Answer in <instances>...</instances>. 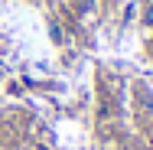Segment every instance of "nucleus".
I'll return each mask as SVG.
<instances>
[{
  "label": "nucleus",
  "instance_id": "1",
  "mask_svg": "<svg viewBox=\"0 0 153 150\" xmlns=\"http://www.w3.org/2000/svg\"><path fill=\"white\" fill-rule=\"evenodd\" d=\"M137 104L143 108V114H153V91L147 85H137Z\"/></svg>",
  "mask_w": 153,
  "mask_h": 150
},
{
  "label": "nucleus",
  "instance_id": "2",
  "mask_svg": "<svg viewBox=\"0 0 153 150\" xmlns=\"http://www.w3.org/2000/svg\"><path fill=\"white\" fill-rule=\"evenodd\" d=\"M143 26H150V30H153V0L143 7Z\"/></svg>",
  "mask_w": 153,
  "mask_h": 150
},
{
  "label": "nucleus",
  "instance_id": "3",
  "mask_svg": "<svg viewBox=\"0 0 153 150\" xmlns=\"http://www.w3.org/2000/svg\"><path fill=\"white\" fill-rule=\"evenodd\" d=\"M78 7H82V10H88V13H91L94 7H98V0H78Z\"/></svg>",
  "mask_w": 153,
  "mask_h": 150
}]
</instances>
